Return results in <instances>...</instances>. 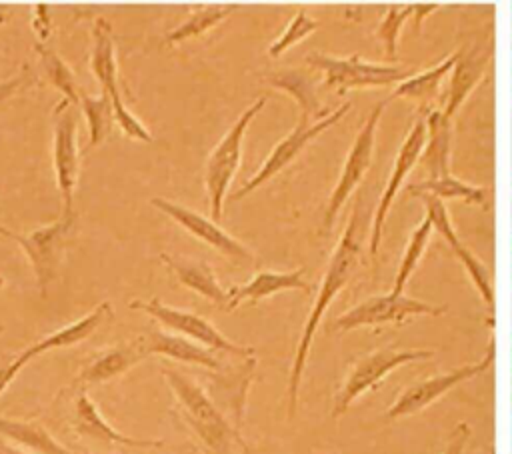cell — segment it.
I'll list each match as a JSON object with an SVG mask.
<instances>
[{"instance_id": "20", "label": "cell", "mask_w": 512, "mask_h": 454, "mask_svg": "<svg viewBox=\"0 0 512 454\" xmlns=\"http://www.w3.org/2000/svg\"><path fill=\"white\" fill-rule=\"evenodd\" d=\"M22 368H24V364L18 360V356L0 364V394L14 382V378L18 376V372Z\"/></svg>"}, {"instance_id": "2", "label": "cell", "mask_w": 512, "mask_h": 454, "mask_svg": "<svg viewBox=\"0 0 512 454\" xmlns=\"http://www.w3.org/2000/svg\"><path fill=\"white\" fill-rule=\"evenodd\" d=\"M266 104V96L256 98L252 104H248L242 114L232 122V126L224 132L220 142L210 150L206 162H204V190L208 198V210L212 220L222 218L224 210V200L228 196L230 184L234 180V174L240 166L242 160V142L246 136V130L250 122L256 118V114L262 110Z\"/></svg>"}, {"instance_id": "4", "label": "cell", "mask_w": 512, "mask_h": 454, "mask_svg": "<svg viewBox=\"0 0 512 454\" xmlns=\"http://www.w3.org/2000/svg\"><path fill=\"white\" fill-rule=\"evenodd\" d=\"M132 310H142L148 316H152L158 324H162L168 332L180 334L184 338H190L214 352H224L230 356H240V358H252L254 348L252 346H242L226 338L212 322H208L204 316L182 310L170 304H164L160 298H150V300H130L128 304Z\"/></svg>"}, {"instance_id": "9", "label": "cell", "mask_w": 512, "mask_h": 454, "mask_svg": "<svg viewBox=\"0 0 512 454\" xmlns=\"http://www.w3.org/2000/svg\"><path fill=\"white\" fill-rule=\"evenodd\" d=\"M112 318V306L110 302H100L94 310H90L88 314H84L82 318L46 334L44 338H40L38 342L30 344L26 350H22L18 356V360L26 366L32 358L36 356H42L50 350H56V348H66V346H74L82 340H86L88 336H92L106 320Z\"/></svg>"}, {"instance_id": "21", "label": "cell", "mask_w": 512, "mask_h": 454, "mask_svg": "<svg viewBox=\"0 0 512 454\" xmlns=\"http://www.w3.org/2000/svg\"><path fill=\"white\" fill-rule=\"evenodd\" d=\"M38 24H42L40 26V30H38V34H40V42H44V38L48 36V32L52 30V26H50V14H48V10H46V4H36V20H34V28H38Z\"/></svg>"}, {"instance_id": "6", "label": "cell", "mask_w": 512, "mask_h": 454, "mask_svg": "<svg viewBox=\"0 0 512 454\" xmlns=\"http://www.w3.org/2000/svg\"><path fill=\"white\" fill-rule=\"evenodd\" d=\"M74 228V216H60L58 220L34 228L28 234L16 238V244L28 256L38 290L42 296L48 294V286L56 280L62 266L66 246Z\"/></svg>"}, {"instance_id": "8", "label": "cell", "mask_w": 512, "mask_h": 454, "mask_svg": "<svg viewBox=\"0 0 512 454\" xmlns=\"http://www.w3.org/2000/svg\"><path fill=\"white\" fill-rule=\"evenodd\" d=\"M72 430L100 444H116V446H128V448H160L162 446V440L134 438L118 432L114 426L108 424V420L100 414L98 406L86 392H78L74 398Z\"/></svg>"}, {"instance_id": "10", "label": "cell", "mask_w": 512, "mask_h": 454, "mask_svg": "<svg viewBox=\"0 0 512 454\" xmlns=\"http://www.w3.org/2000/svg\"><path fill=\"white\" fill-rule=\"evenodd\" d=\"M144 342V348L150 354H160L166 356L170 360L176 362H184V364H192V366H200V368H208V370H220L222 368V360L218 356V352L190 340L184 338L180 334L174 332H164L160 328H152L148 330L144 336H140Z\"/></svg>"}, {"instance_id": "18", "label": "cell", "mask_w": 512, "mask_h": 454, "mask_svg": "<svg viewBox=\"0 0 512 454\" xmlns=\"http://www.w3.org/2000/svg\"><path fill=\"white\" fill-rule=\"evenodd\" d=\"M308 32V22L304 20V16H298V18H294L292 22H290V26L286 28V32L276 40V42H272V46L268 48V54L270 56H278V54H282L292 42H296L300 36H304Z\"/></svg>"}, {"instance_id": "16", "label": "cell", "mask_w": 512, "mask_h": 454, "mask_svg": "<svg viewBox=\"0 0 512 454\" xmlns=\"http://www.w3.org/2000/svg\"><path fill=\"white\" fill-rule=\"evenodd\" d=\"M78 108L82 110V114L86 118L88 134H90L86 148H94L108 138V134L112 132V126L116 122L112 100L104 92H100L98 96H90V94L82 92Z\"/></svg>"}, {"instance_id": "11", "label": "cell", "mask_w": 512, "mask_h": 454, "mask_svg": "<svg viewBox=\"0 0 512 454\" xmlns=\"http://www.w3.org/2000/svg\"><path fill=\"white\" fill-rule=\"evenodd\" d=\"M148 356L142 338L110 346L106 350L96 352L80 370L78 382L84 386L102 384L116 376H122L132 366L140 364Z\"/></svg>"}, {"instance_id": "12", "label": "cell", "mask_w": 512, "mask_h": 454, "mask_svg": "<svg viewBox=\"0 0 512 454\" xmlns=\"http://www.w3.org/2000/svg\"><path fill=\"white\" fill-rule=\"evenodd\" d=\"M160 260L166 264V268L174 274V278L190 288L192 292L200 294L208 302L216 306H228V290L222 288L218 282L212 266L206 260L190 258V256H174L168 252L160 254Z\"/></svg>"}, {"instance_id": "22", "label": "cell", "mask_w": 512, "mask_h": 454, "mask_svg": "<svg viewBox=\"0 0 512 454\" xmlns=\"http://www.w3.org/2000/svg\"><path fill=\"white\" fill-rule=\"evenodd\" d=\"M0 454H30V452H26V450H22V448H18V446L0 438Z\"/></svg>"}, {"instance_id": "14", "label": "cell", "mask_w": 512, "mask_h": 454, "mask_svg": "<svg viewBox=\"0 0 512 454\" xmlns=\"http://www.w3.org/2000/svg\"><path fill=\"white\" fill-rule=\"evenodd\" d=\"M304 286L300 282V272H272V270H262L256 272L246 284L232 286L228 290V306L226 310H236L240 304H256L258 300L286 288H296Z\"/></svg>"}, {"instance_id": "3", "label": "cell", "mask_w": 512, "mask_h": 454, "mask_svg": "<svg viewBox=\"0 0 512 454\" xmlns=\"http://www.w3.org/2000/svg\"><path fill=\"white\" fill-rule=\"evenodd\" d=\"M90 70L100 84V92L108 94L114 106L116 122L122 132L140 142H152L150 130L142 124V120L132 114V110L124 104L118 84V58L112 26L104 18H96L92 26V50H90Z\"/></svg>"}, {"instance_id": "5", "label": "cell", "mask_w": 512, "mask_h": 454, "mask_svg": "<svg viewBox=\"0 0 512 454\" xmlns=\"http://www.w3.org/2000/svg\"><path fill=\"white\" fill-rule=\"evenodd\" d=\"M52 168L62 198V216H74V192L80 178L78 118L74 114V106L64 98L54 108Z\"/></svg>"}, {"instance_id": "24", "label": "cell", "mask_w": 512, "mask_h": 454, "mask_svg": "<svg viewBox=\"0 0 512 454\" xmlns=\"http://www.w3.org/2000/svg\"><path fill=\"white\" fill-rule=\"evenodd\" d=\"M2 286H4V278L0 276V290H2Z\"/></svg>"}, {"instance_id": "17", "label": "cell", "mask_w": 512, "mask_h": 454, "mask_svg": "<svg viewBox=\"0 0 512 454\" xmlns=\"http://www.w3.org/2000/svg\"><path fill=\"white\" fill-rule=\"evenodd\" d=\"M230 12L232 10L228 6H204L200 10H194L188 14V18L184 22H180L166 34V44L172 46V44L200 38L208 30L218 26L224 18H228Z\"/></svg>"}, {"instance_id": "19", "label": "cell", "mask_w": 512, "mask_h": 454, "mask_svg": "<svg viewBox=\"0 0 512 454\" xmlns=\"http://www.w3.org/2000/svg\"><path fill=\"white\" fill-rule=\"evenodd\" d=\"M30 82V72L28 68L24 66L20 72L12 74L10 78H4L0 80V108L14 96L22 90V86H26Z\"/></svg>"}, {"instance_id": "15", "label": "cell", "mask_w": 512, "mask_h": 454, "mask_svg": "<svg viewBox=\"0 0 512 454\" xmlns=\"http://www.w3.org/2000/svg\"><path fill=\"white\" fill-rule=\"evenodd\" d=\"M34 50L38 54V60H40V68L46 76V80L56 88L60 90L62 98L72 104V106H80V94H82V88L72 72V68L64 62V58L52 48L48 46L46 42H36L34 44Z\"/></svg>"}, {"instance_id": "1", "label": "cell", "mask_w": 512, "mask_h": 454, "mask_svg": "<svg viewBox=\"0 0 512 454\" xmlns=\"http://www.w3.org/2000/svg\"><path fill=\"white\" fill-rule=\"evenodd\" d=\"M162 376L178 402L186 426L210 454H240V450H246L240 432L220 412L202 384L176 368H162Z\"/></svg>"}, {"instance_id": "7", "label": "cell", "mask_w": 512, "mask_h": 454, "mask_svg": "<svg viewBox=\"0 0 512 454\" xmlns=\"http://www.w3.org/2000/svg\"><path fill=\"white\" fill-rule=\"evenodd\" d=\"M148 202L150 206L166 214L170 220H174L188 234H192L206 246L214 248L222 256L234 260L236 264H252L256 260L254 252L246 244H242L238 238L228 234L216 220L162 196H152Z\"/></svg>"}, {"instance_id": "23", "label": "cell", "mask_w": 512, "mask_h": 454, "mask_svg": "<svg viewBox=\"0 0 512 454\" xmlns=\"http://www.w3.org/2000/svg\"><path fill=\"white\" fill-rule=\"evenodd\" d=\"M0 236H4V238H10V240H14V242H16V238H18V234H14L12 230H8L4 224H0Z\"/></svg>"}, {"instance_id": "13", "label": "cell", "mask_w": 512, "mask_h": 454, "mask_svg": "<svg viewBox=\"0 0 512 454\" xmlns=\"http://www.w3.org/2000/svg\"><path fill=\"white\" fill-rule=\"evenodd\" d=\"M0 438L30 454H78L58 442L44 424L36 420H18L0 416Z\"/></svg>"}]
</instances>
